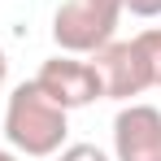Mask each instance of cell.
<instances>
[{
  "label": "cell",
  "instance_id": "6da1fadb",
  "mask_svg": "<svg viewBox=\"0 0 161 161\" xmlns=\"http://www.w3.org/2000/svg\"><path fill=\"white\" fill-rule=\"evenodd\" d=\"M65 109L48 100L39 92V83H18L9 92V105H4V139L22 153V157H53L65 148Z\"/></svg>",
  "mask_w": 161,
  "mask_h": 161
},
{
  "label": "cell",
  "instance_id": "7a4b0ae2",
  "mask_svg": "<svg viewBox=\"0 0 161 161\" xmlns=\"http://www.w3.org/2000/svg\"><path fill=\"white\" fill-rule=\"evenodd\" d=\"M122 18V0H61L53 13V44L61 53L92 57L113 39Z\"/></svg>",
  "mask_w": 161,
  "mask_h": 161
},
{
  "label": "cell",
  "instance_id": "3957f363",
  "mask_svg": "<svg viewBox=\"0 0 161 161\" xmlns=\"http://www.w3.org/2000/svg\"><path fill=\"white\" fill-rule=\"evenodd\" d=\"M92 70L100 74V92L109 100H122V105L135 100V96H144L148 87H157L153 83V57H148L139 35L135 39H109V44H100L92 53Z\"/></svg>",
  "mask_w": 161,
  "mask_h": 161
},
{
  "label": "cell",
  "instance_id": "277c9868",
  "mask_svg": "<svg viewBox=\"0 0 161 161\" xmlns=\"http://www.w3.org/2000/svg\"><path fill=\"white\" fill-rule=\"evenodd\" d=\"M35 83H39V92H44L48 100H57L65 113L92 105V100H105L100 74L92 70V61H79L74 53H57L53 61H44L39 74H35Z\"/></svg>",
  "mask_w": 161,
  "mask_h": 161
},
{
  "label": "cell",
  "instance_id": "5b68a950",
  "mask_svg": "<svg viewBox=\"0 0 161 161\" xmlns=\"http://www.w3.org/2000/svg\"><path fill=\"white\" fill-rule=\"evenodd\" d=\"M113 157L118 161H161V109L126 100L113 118Z\"/></svg>",
  "mask_w": 161,
  "mask_h": 161
},
{
  "label": "cell",
  "instance_id": "8992f818",
  "mask_svg": "<svg viewBox=\"0 0 161 161\" xmlns=\"http://www.w3.org/2000/svg\"><path fill=\"white\" fill-rule=\"evenodd\" d=\"M53 161H109V157L96 144H65L61 153H53Z\"/></svg>",
  "mask_w": 161,
  "mask_h": 161
},
{
  "label": "cell",
  "instance_id": "52a82bcc",
  "mask_svg": "<svg viewBox=\"0 0 161 161\" xmlns=\"http://www.w3.org/2000/svg\"><path fill=\"white\" fill-rule=\"evenodd\" d=\"M139 39H144V48H148V57H153V83H157V87H161V26H153V31H144Z\"/></svg>",
  "mask_w": 161,
  "mask_h": 161
},
{
  "label": "cell",
  "instance_id": "ba28073f",
  "mask_svg": "<svg viewBox=\"0 0 161 161\" xmlns=\"http://www.w3.org/2000/svg\"><path fill=\"white\" fill-rule=\"evenodd\" d=\"M122 9H131L135 18H161V0H122Z\"/></svg>",
  "mask_w": 161,
  "mask_h": 161
},
{
  "label": "cell",
  "instance_id": "9c48e42d",
  "mask_svg": "<svg viewBox=\"0 0 161 161\" xmlns=\"http://www.w3.org/2000/svg\"><path fill=\"white\" fill-rule=\"evenodd\" d=\"M4 79H9V57H4V48H0V87H4Z\"/></svg>",
  "mask_w": 161,
  "mask_h": 161
},
{
  "label": "cell",
  "instance_id": "30bf717a",
  "mask_svg": "<svg viewBox=\"0 0 161 161\" xmlns=\"http://www.w3.org/2000/svg\"><path fill=\"white\" fill-rule=\"evenodd\" d=\"M0 161H22V157H18V153H4V148H0Z\"/></svg>",
  "mask_w": 161,
  "mask_h": 161
}]
</instances>
